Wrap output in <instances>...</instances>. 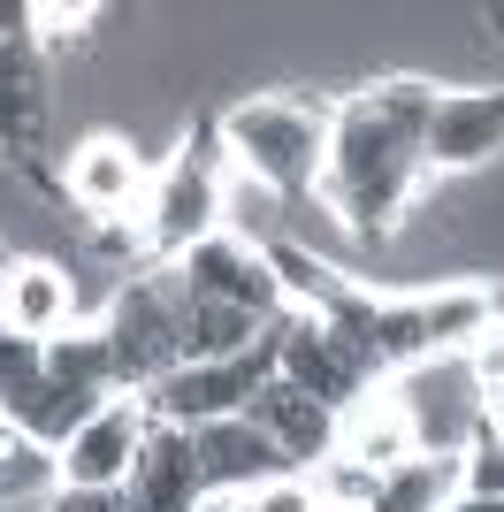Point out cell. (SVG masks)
I'll return each mask as SVG.
<instances>
[{
	"label": "cell",
	"mask_w": 504,
	"mask_h": 512,
	"mask_svg": "<svg viewBox=\"0 0 504 512\" xmlns=\"http://www.w3.org/2000/svg\"><path fill=\"white\" fill-rule=\"evenodd\" d=\"M222 153L245 176H260L268 192L298 199L321 192V161H329V107L321 100H291V92H260L237 100L222 115Z\"/></svg>",
	"instance_id": "obj_2"
},
{
	"label": "cell",
	"mask_w": 504,
	"mask_h": 512,
	"mask_svg": "<svg viewBox=\"0 0 504 512\" xmlns=\"http://www.w3.org/2000/svg\"><path fill=\"white\" fill-rule=\"evenodd\" d=\"M283 230H291V199L268 192L260 176H245L230 161V176H222V237H237V245H252V253H275Z\"/></svg>",
	"instance_id": "obj_19"
},
{
	"label": "cell",
	"mask_w": 504,
	"mask_h": 512,
	"mask_svg": "<svg viewBox=\"0 0 504 512\" xmlns=\"http://www.w3.org/2000/svg\"><path fill=\"white\" fill-rule=\"evenodd\" d=\"M497 153H504V85L436 92V107H428V138H420L428 176L482 169V161H497Z\"/></svg>",
	"instance_id": "obj_8"
},
{
	"label": "cell",
	"mask_w": 504,
	"mask_h": 512,
	"mask_svg": "<svg viewBox=\"0 0 504 512\" xmlns=\"http://www.w3.org/2000/svg\"><path fill=\"white\" fill-rule=\"evenodd\" d=\"M443 512H504V497H451Z\"/></svg>",
	"instance_id": "obj_26"
},
{
	"label": "cell",
	"mask_w": 504,
	"mask_h": 512,
	"mask_svg": "<svg viewBox=\"0 0 504 512\" xmlns=\"http://www.w3.org/2000/svg\"><path fill=\"white\" fill-rule=\"evenodd\" d=\"M275 383V321L268 337L252 344L245 360H214V367H176L146 390V413L168 428H207V421H230V413L252 406V390Z\"/></svg>",
	"instance_id": "obj_7"
},
{
	"label": "cell",
	"mask_w": 504,
	"mask_h": 512,
	"mask_svg": "<svg viewBox=\"0 0 504 512\" xmlns=\"http://www.w3.org/2000/svg\"><path fill=\"white\" fill-rule=\"evenodd\" d=\"M46 123V69H39V46L8 31L0 39V153H23Z\"/></svg>",
	"instance_id": "obj_18"
},
{
	"label": "cell",
	"mask_w": 504,
	"mask_h": 512,
	"mask_svg": "<svg viewBox=\"0 0 504 512\" xmlns=\"http://www.w3.org/2000/svg\"><path fill=\"white\" fill-rule=\"evenodd\" d=\"M336 459L367 467L375 482H382L390 467H405V459H420L413 421H405V406L390 398V383H375L367 398H352V406L336 413Z\"/></svg>",
	"instance_id": "obj_16"
},
{
	"label": "cell",
	"mask_w": 504,
	"mask_h": 512,
	"mask_svg": "<svg viewBox=\"0 0 504 512\" xmlns=\"http://www.w3.org/2000/svg\"><path fill=\"white\" fill-rule=\"evenodd\" d=\"M390 398L405 406L413 444L428 459H466L489 428V383H482V367H474V352H428V360L398 367Z\"/></svg>",
	"instance_id": "obj_3"
},
{
	"label": "cell",
	"mask_w": 504,
	"mask_h": 512,
	"mask_svg": "<svg viewBox=\"0 0 504 512\" xmlns=\"http://www.w3.org/2000/svg\"><path fill=\"white\" fill-rule=\"evenodd\" d=\"M69 199H77L84 214H100V222H123V214H146V192H153V169L146 153L130 146V138H84L77 153H69Z\"/></svg>",
	"instance_id": "obj_11"
},
{
	"label": "cell",
	"mask_w": 504,
	"mask_h": 512,
	"mask_svg": "<svg viewBox=\"0 0 504 512\" xmlns=\"http://www.w3.org/2000/svg\"><path fill=\"white\" fill-rule=\"evenodd\" d=\"M314 512H359V505H314Z\"/></svg>",
	"instance_id": "obj_29"
},
{
	"label": "cell",
	"mask_w": 504,
	"mask_h": 512,
	"mask_svg": "<svg viewBox=\"0 0 504 512\" xmlns=\"http://www.w3.org/2000/svg\"><path fill=\"white\" fill-rule=\"evenodd\" d=\"M222 176H230V153L222 146H184L176 161L153 169V192H146V214H138V237H146L153 253L184 260L199 237L222 230Z\"/></svg>",
	"instance_id": "obj_5"
},
{
	"label": "cell",
	"mask_w": 504,
	"mask_h": 512,
	"mask_svg": "<svg viewBox=\"0 0 504 512\" xmlns=\"http://www.w3.org/2000/svg\"><path fill=\"white\" fill-rule=\"evenodd\" d=\"M207 505V474H199V444L191 428H168L153 421L138 459H130V482H123V512H199Z\"/></svg>",
	"instance_id": "obj_10"
},
{
	"label": "cell",
	"mask_w": 504,
	"mask_h": 512,
	"mask_svg": "<svg viewBox=\"0 0 504 512\" xmlns=\"http://www.w3.org/2000/svg\"><path fill=\"white\" fill-rule=\"evenodd\" d=\"M0 321L31 344H54L77 321V283L54 260H8L0 268Z\"/></svg>",
	"instance_id": "obj_15"
},
{
	"label": "cell",
	"mask_w": 504,
	"mask_h": 512,
	"mask_svg": "<svg viewBox=\"0 0 504 512\" xmlns=\"http://www.w3.org/2000/svg\"><path fill=\"white\" fill-rule=\"evenodd\" d=\"M245 505H252V512H314L321 497H314V482H306V474H275V482H260Z\"/></svg>",
	"instance_id": "obj_23"
},
{
	"label": "cell",
	"mask_w": 504,
	"mask_h": 512,
	"mask_svg": "<svg viewBox=\"0 0 504 512\" xmlns=\"http://www.w3.org/2000/svg\"><path fill=\"white\" fill-rule=\"evenodd\" d=\"M275 375L283 383H298L306 398H321L329 413H344L352 398H367L375 390V352L344 329V321L329 314H283L275 321Z\"/></svg>",
	"instance_id": "obj_6"
},
{
	"label": "cell",
	"mask_w": 504,
	"mask_h": 512,
	"mask_svg": "<svg viewBox=\"0 0 504 512\" xmlns=\"http://www.w3.org/2000/svg\"><path fill=\"white\" fill-rule=\"evenodd\" d=\"M184 283V276H176ZM176 329H184V367H214V360H245L252 344L268 337V321L245 314L230 299H207V291H191L184 283V306H176Z\"/></svg>",
	"instance_id": "obj_17"
},
{
	"label": "cell",
	"mask_w": 504,
	"mask_h": 512,
	"mask_svg": "<svg viewBox=\"0 0 504 512\" xmlns=\"http://www.w3.org/2000/svg\"><path fill=\"white\" fill-rule=\"evenodd\" d=\"M436 85L420 77H382L329 107V161H321V207L359 237H382L428 184L420 138H428Z\"/></svg>",
	"instance_id": "obj_1"
},
{
	"label": "cell",
	"mask_w": 504,
	"mask_h": 512,
	"mask_svg": "<svg viewBox=\"0 0 504 512\" xmlns=\"http://www.w3.org/2000/svg\"><path fill=\"white\" fill-rule=\"evenodd\" d=\"M176 276L191 283V291H207V299H230L245 306V314L275 321V306H283V276H275L268 253H252V245H237V237H199L184 260H176Z\"/></svg>",
	"instance_id": "obj_12"
},
{
	"label": "cell",
	"mask_w": 504,
	"mask_h": 512,
	"mask_svg": "<svg viewBox=\"0 0 504 512\" xmlns=\"http://www.w3.org/2000/svg\"><path fill=\"white\" fill-rule=\"evenodd\" d=\"M459 497H504V436L482 428V444L459 459Z\"/></svg>",
	"instance_id": "obj_22"
},
{
	"label": "cell",
	"mask_w": 504,
	"mask_h": 512,
	"mask_svg": "<svg viewBox=\"0 0 504 512\" xmlns=\"http://www.w3.org/2000/svg\"><path fill=\"white\" fill-rule=\"evenodd\" d=\"M176 306H184V283L176 268L161 276H138L115 291L100 321V344H107V367H115V390H153L161 375L184 367V329H176Z\"/></svg>",
	"instance_id": "obj_4"
},
{
	"label": "cell",
	"mask_w": 504,
	"mask_h": 512,
	"mask_svg": "<svg viewBox=\"0 0 504 512\" xmlns=\"http://www.w3.org/2000/svg\"><path fill=\"white\" fill-rule=\"evenodd\" d=\"M489 428L504 436V383H489Z\"/></svg>",
	"instance_id": "obj_27"
},
{
	"label": "cell",
	"mask_w": 504,
	"mask_h": 512,
	"mask_svg": "<svg viewBox=\"0 0 504 512\" xmlns=\"http://www.w3.org/2000/svg\"><path fill=\"white\" fill-rule=\"evenodd\" d=\"M191 444H199V474H207V497H252L260 482L291 474V459H283V451H275L268 436L245 421V413L191 428Z\"/></svg>",
	"instance_id": "obj_14"
},
{
	"label": "cell",
	"mask_w": 504,
	"mask_h": 512,
	"mask_svg": "<svg viewBox=\"0 0 504 512\" xmlns=\"http://www.w3.org/2000/svg\"><path fill=\"white\" fill-rule=\"evenodd\" d=\"M459 497V459H405V467H390L375 482V505L367 512H443Z\"/></svg>",
	"instance_id": "obj_20"
},
{
	"label": "cell",
	"mask_w": 504,
	"mask_h": 512,
	"mask_svg": "<svg viewBox=\"0 0 504 512\" xmlns=\"http://www.w3.org/2000/svg\"><path fill=\"white\" fill-rule=\"evenodd\" d=\"M245 421L260 428V436H268V444L283 451V459H291V474H314L321 459L336 451V413L321 406V398H306L298 383H283V375L252 390Z\"/></svg>",
	"instance_id": "obj_13"
},
{
	"label": "cell",
	"mask_w": 504,
	"mask_h": 512,
	"mask_svg": "<svg viewBox=\"0 0 504 512\" xmlns=\"http://www.w3.org/2000/svg\"><path fill=\"white\" fill-rule=\"evenodd\" d=\"M46 390V344L16 337L8 321H0V421L23 436V421H31V406H39Z\"/></svg>",
	"instance_id": "obj_21"
},
{
	"label": "cell",
	"mask_w": 504,
	"mask_h": 512,
	"mask_svg": "<svg viewBox=\"0 0 504 512\" xmlns=\"http://www.w3.org/2000/svg\"><path fill=\"white\" fill-rule=\"evenodd\" d=\"M474 367H482V383H504V314L482 329V344H474Z\"/></svg>",
	"instance_id": "obj_25"
},
{
	"label": "cell",
	"mask_w": 504,
	"mask_h": 512,
	"mask_svg": "<svg viewBox=\"0 0 504 512\" xmlns=\"http://www.w3.org/2000/svg\"><path fill=\"white\" fill-rule=\"evenodd\" d=\"M23 23V8H0V39H8V31H16Z\"/></svg>",
	"instance_id": "obj_28"
},
{
	"label": "cell",
	"mask_w": 504,
	"mask_h": 512,
	"mask_svg": "<svg viewBox=\"0 0 504 512\" xmlns=\"http://www.w3.org/2000/svg\"><path fill=\"white\" fill-rule=\"evenodd\" d=\"M146 428H153L146 398H107V406L92 413L62 451H54L62 490H123L130 459H138V444H146Z\"/></svg>",
	"instance_id": "obj_9"
},
{
	"label": "cell",
	"mask_w": 504,
	"mask_h": 512,
	"mask_svg": "<svg viewBox=\"0 0 504 512\" xmlns=\"http://www.w3.org/2000/svg\"><path fill=\"white\" fill-rule=\"evenodd\" d=\"M23 23H39V39H77L84 23H92V8H23Z\"/></svg>",
	"instance_id": "obj_24"
}]
</instances>
